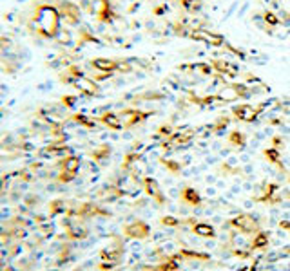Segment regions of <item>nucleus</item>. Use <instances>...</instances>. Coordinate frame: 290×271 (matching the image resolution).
<instances>
[{
  "label": "nucleus",
  "mask_w": 290,
  "mask_h": 271,
  "mask_svg": "<svg viewBox=\"0 0 290 271\" xmlns=\"http://www.w3.org/2000/svg\"><path fill=\"white\" fill-rule=\"evenodd\" d=\"M180 4L187 13H198L201 9V0H180Z\"/></svg>",
  "instance_id": "23"
},
{
  "label": "nucleus",
  "mask_w": 290,
  "mask_h": 271,
  "mask_svg": "<svg viewBox=\"0 0 290 271\" xmlns=\"http://www.w3.org/2000/svg\"><path fill=\"white\" fill-rule=\"evenodd\" d=\"M151 233V228L147 222L143 221H134L131 224L125 226V235L131 239H136V241H141V239L149 237Z\"/></svg>",
  "instance_id": "12"
},
{
  "label": "nucleus",
  "mask_w": 290,
  "mask_h": 271,
  "mask_svg": "<svg viewBox=\"0 0 290 271\" xmlns=\"http://www.w3.org/2000/svg\"><path fill=\"white\" fill-rule=\"evenodd\" d=\"M73 121H76L78 125H82V127H87V128H95L96 127L95 119L87 118V116H83V114H75V116H73Z\"/></svg>",
  "instance_id": "24"
},
{
  "label": "nucleus",
  "mask_w": 290,
  "mask_h": 271,
  "mask_svg": "<svg viewBox=\"0 0 290 271\" xmlns=\"http://www.w3.org/2000/svg\"><path fill=\"white\" fill-rule=\"evenodd\" d=\"M180 197H182V201L185 202L187 206H192V208H196V206L201 205V195L198 193V190L192 188V186H185V188L182 190V193H180Z\"/></svg>",
  "instance_id": "15"
},
{
  "label": "nucleus",
  "mask_w": 290,
  "mask_h": 271,
  "mask_svg": "<svg viewBox=\"0 0 290 271\" xmlns=\"http://www.w3.org/2000/svg\"><path fill=\"white\" fill-rule=\"evenodd\" d=\"M288 266H290V264H288ZM288 271H290V267H288Z\"/></svg>",
  "instance_id": "35"
},
{
  "label": "nucleus",
  "mask_w": 290,
  "mask_h": 271,
  "mask_svg": "<svg viewBox=\"0 0 290 271\" xmlns=\"http://www.w3.org/2000/svg\"><path fill=\"white\" fill-rule=\"evenodd\" d=\"M263 156H265V159L269 161L270 164H281V154H279V150L278 148H267V150H263Z\"/></svg>",
  "instance_id": "20"
},
{
  "label": "nucleus",
  "mask_w": 290,
  "mask_h": 271,
  "mask_svg": "<svg viewBox=\"0 0 290 271\" xmlns=\"http://www.w3.org/2000/svg\"><path fill=\"white\" fill-rule=\"evenodd\" d=\"M162 224L167 226V228H178L182 221L178 217H172V215H165V217H162Z\"/></svg>",
  "instance_id": "27"
},
{
  "label": "nucleus",
  "mask_w": 290,
  "mask_h": 271,
  "mask_svg": "<svg viewBox=\"0 0 290 271\" xmlns=\"http://www.w3.org/2000/svg\"><path fill=\"white\" fill-rule=\"evenodd\" d=\"M192 231H194V235H198V237H205V239H214L216 237L214 226L207 221L196 222V224L192 226Z\"/></svg>",
  "instance_id": "17"
},
{
  "label": "nucleus",
  "mask_w": 290,
  "mask_h": 271,
  "mask_svg": "<svg viewBox=\"0 0 290 271\" xmlns=\"http://www.w3.org/2000/svg\"><path fill=\"white\" fill-rule=\"evenodd\" d=\"M141 186H143L145 193H147L156 205H160V206L165 205V195H163V192H162V186H160V183H158L154 177H145Z\"/></svg>",
  "instance_id": "9"
},
{
  "label": "nucleus",
  "mask_w": 290,
  "mask_h": 271,
  "mask_svg": "<svg viewBox=\"0 0 290 271\" xmlns=\"http://www.w3.org/2000/svg\"><path fill=\"white\" fill-rule=\"evenodd\" d=\"M80 168V159L76 156H69L62 161V168H60V181L69 183L71 179H75L76 172Z\"/></svg>",
  "instance_id": "10"
},
{
  "label": "nucleus",
  "mask_w": 290,
  "mask_h": 271,
  "mask_svg": "<svg viewBox=\"0 0 290 271\" xmlns=\"http://www.w3.org/2000/svg\"><path fill=\"white\" fill-rule=\"evenodd\" d=\"M98 121L102 125H105L107 128H112V130H122V128H124V125H122L120 118H118L116 112H105V114L100 116Z\"/></svg>",
  "instance_id": "16"
},
{
  "label": "nucleus",
  "mask_w": 290,
  "mask_h": 271,
  "mask_svg": "<svg viewBox=\"0 0 290 271\" xmlns=\"http://www.w3.org/2000/svg\"><path fill=\"white\" fill-rule=\"evenodd\" d=\"M62 101L66 103L67 107H73V105L76 103V98H73V96H66V98H64Z\"/></svg>",
  "instance_id": "29"
},
{
  "label": "nucleus",
  "mask_w": 290,
  "mask_h": 271,
  "mask_svg": "<svg viewBox=\"0 0 290 271\" xmlns=\"http://www.w3.org/2000/svg\"><path fill=\"white\" fill-rule=\"evenodd\" d=\"M263 22H265L267 27H278V25L281 24V18H279L278 13L265 11V13H263Z\"/></svg>",
  "instance_id": "21"
},
{
  "label": "nucleus",
  "mask_w": 290,
  "mask_h": 271,
  "mask_svg": "<svg viewBox=\"0 0 290 271\" xmlns=\"http://www.w3.org/2000/svg\"><path fill=\"white\" fill-rule=\"evenodd\" d=\"M272 143L274 145H276V147H274V148H281L283 147V138H281V136H279V138H278V136H272Z\"/></svg>",
  "instance_id": "28"
},
{
  "label": "nucleus",
  "mask_w": 290,
  "mask_h": 271,
  "mask_svg": "<svg viewBox=\"0 0 290 271\" xmlns=\"http://www.w3.org/2000/svg\"><path fill=\"white\" fill-rule=\"evenodd\" d=\"M151 116H154L153 111H141V109H124L118 112V118H120L124 128L136 127V125L143 123L145 119H149Z\"/></svg>",
  "instance_id": "5"
},
{
  "label": "nucleus",
  "mask_w": 290,
  "mask_h": 271,
  "mask_svg": "<svg viewBox=\"0 0 290 271\" xmlns=\"http://www.w3.org/2000/svg\"><path fill=\"white\" fill-rule=\"evenodd\" d=\"M227 140H228V143H230V147L238 148V150H243V148L247 147V136H245L243 132H240V130L228 132Z\"/></svg>",
  "instance_id": "18"
},
{
  "label": "nucleus",
  "mask_w": 290,
  "mask_h": 271,
  "mask_svg": "<svg viewBox=\"0 0 290 271\" xmlns=\"http://www.w3.org/2000/svg\"><path fill=\"white\" fill-rule=\"evenodd\" d=\"M279 107H281V111H283V112H286V114H290V101H286V103H281V105H279Z\"/></svg>",
  "instance_id": "32"
},
{
  "label": "nucleus",
  "mask_w": 290,
  "mask_h": 271,
  "mask_svg": "<svg viewBox=\"0 0 290 271\" xmlns=\"http://www.w3.org/2000/svg\"><path fill=\"white\" fill-rule=\"evenodd\" d=\"M267 109V103H259V105H249V103H243V105H236L232 107V116L243 123H256L259 114Z\"/></svg>",
  "instance_id": "4"
},
{
  "label": "nucleus",
  "mask_w": 290,
  "mask_h": 271,
  "mask_svg": "<svg viewBox=\"0 0 290 271\" xmlns=\"http://www.w3.org/2000/svg\"><path fill=\"white\" fill-rule=\"evenodd\" d=\"M58 11H60V17H62V22H66L67 25H78L80 20H82V13H80V8L73 2H60L58 4Z\"/></svg>",
  "instance_id": "7"
},
{
  "label": "nucleus",
  "mask_w": 290,
  "mask_h": 271,
  "mask_svg": "<svg viewBox=\"0 0 290 271\" xmlns=\"http://www.w3.org/2000/svg\"><path fill=\"white\" fill-rule=\"evenodd\" d=\"M4 271H15V269H13V267H6Z\"/></svg>",
  "instance_id": "34"
},
{
  "label": "nucleus",
  "mask_w": 290,
  "mask_h": 271,
  "mask_svg": "<svg viewBox=\"0 0 290 271\" xmlns=\"http://www.w3.org/2000/svg\"><path fill=\"white\" fill-rule=\"evenodd\" d=\"M91 67L98 73H105V74H114L118 73V60H112V58H95L91 60Z\"/></svg>",
  "instance_id": "14"
},
{
  "label": "nucleus",
  "mask_w": 290,
  "mask_h": 271,
  "mask_svg": "<svg viewBox=\"0 0 290 271\" xmlns=\"http://www.w3.org/2000/svg\"><path fill=\"white\" fill-rule=\"evenodd\" d=\"M64 82L69 83L73 89H76L78 92H82L83 96H98L100 94V85L98 82H95L93 78L85 76L82 71L78 69L76 65L69 67L67 73L64 74Z\"/></svg>",
  "instance_id": "2"
},
{
  "label": "nucleus",
  "mask_w": 290,
  "mask_h": 271,
  "mask_svg": "<svg viewBox=\"0 0 290 271\" xmlns=\"http://www.w3.org/2000/svg\"><path fill=\"white\" fill-rule=\"evenodd\" d=\"M35 27L38 33L46 38H54L60 35V25H62V17L58 11V6L53 4H40L35 9Z\"/></svg>",
  "instance_id": "1"
},
{
  "label": "nucleus",
  "mask_w": 290,
  "mask_h": 271,
  "mask_svg": "<svg viewBox=\"0 0 290 271\" xmlns=\"http://www.w3.org/2000/svg\"><path fill=\"white\" fill-rule=\"evenodd\" d=\"M216 246H218V244L214 243V239H207V241H205V248H207V250H214Z\"/></svg>",
  "instance_id": "30"
},
{
  "label": "nucleus",
  "mask_w": 290,
  "mask_h": 271,
  "mask_svg": "<svg viewBox=\"0 0 290 271\" xmlns=\"http://www.w3.org/2000/svg\"><path fill=\"white\" fill-rule=\"evenodd\" d=\"M189 38H192V40L196 42H201V44H207L211 45V47H223V45L227 44L223 35L209 31V29L205 27H194L191 31V35H189Z\"/></svg>",
  "instance_id": "6"
},
{
  "label": "nucleus",
  "mask_w": 290,
  "mask_h": 271,
  "mask_svg": "<svg viewBox=\"0 0 290 271\" xmlns=\"http://www.w3.org/2000/svg\"><path fill=\"white\" fill-rule=\"evenodd\" d=\"M212 125H214V136H223L225 130H227V127L230 125V118H227V116L218 118Z\"/></svg>",
  "instance_id": "22"
},
{
  "label": "nucleus",
  "mask_w": 290,
  "mask_h": 271,
  "mask_svg": "<svg viewBox=\"0 0 290 271\" xmlns=\"http://www.w3.org/2000/svg\"><path fill=\"white\" fill-rule=\"evenodd\" d=\"M95 13H96V17H98V20L104 22V24H111V22H114L116 18H118V15H116V11L112 9L109 0H96Z\"/></svg>",
  "instance_id": "11"
},
{
  "label": "nucleus",
  "mask_w": 290,
  "mask_h": 271,
  "mask_svg": "<svg viewBox=\"0 0 290 271\" xmlns=\"http://www.w3.org/2000/svg\"><path fill=\"white\" fill-rule=\"evenodd\" d=\"M162 164L165 166L167 170H170V172H174V174H180V172H182V163H178V161L162 159Z\"/></svg>",
  "instance_id": "26"
},
{
  "label": "nucleus",
  "mask_w": 290,
  "mask_h": 271,
  "mask_svg": "<svg viewBox=\"0 0 290 271\" xmlns=\"http://www.w3.org/2000/svg\"><path fill=\"white\" fill-rule=\"evenodd\" d=\"M234 231H240L245 235H256L259 230V221L252 214H236V217L228 221Z\"/></svg>",
  "instance_id": "3"
},
{
  "label": "nucleus",
  "mask_w": 290,
  "mask_h": 271,
  "mask_svg": "<svg viewBox=\"0 0 290 271\" xmlns=\"http://www.w3.org/2000/svg\"><path fill=\"white\" fill-rule=\"evenodd\" d=\"M205 181H207L209 185H212V183L216 181V177H214V176H207V177H205Z\"/></svg>",
  "instance_id": "33"
},
{
  "label": "nucleus",
  "mask_w": 290,
  "mask_h": 271,
  "mask_svg": "<svg viewBox=\"0 0 290 271\" xmlns=\"http://www.w3.org/2000/svg\"><path fill=\"white\" fill-rule=\"evenodd\" d=\"M269 244V231H257L256 237L250 241V250H265Z\"/></svg>",
  "instance_id": "19"
},
{
  "label": "nucleus",
  "mask_w": 290,
  "mask_h": 271,
  "mask_svg": "<svg viewBox=\"0 0 290 271\" xmlns=\"http://www.w3.org/2000/svg\"><path fill=\"white\" fill-rule=\"evenodd\" d=\"M211 65L214 69V74L218 78L225 76V78H234L240 74V67L234 62H227V60H221V58H216V60H211Z\"/></svg>",
  "instance_id": "8"
},
{
  "label": "nucleus",
  "mask_w": 290,
  "mask_h": 271,
  "mask_svg": "<svg viewBox=\"0 0 290 271\" xmlns=\"http://www.w3.org/2000/svg\"><path fill=\"white\" fill-rule=\"evenodd\" d=\"M111 156V147L109 145H102L100 148H96V152H95V157L100 161V163H104L107 157Z\"/></svg>",
  "instance_id": "25"
},
{
  "label": "nucleus",
  "mask_w": 290,
  "mask_h": 271,
  "mask_svg": "<svg viewBox=\"0 0 290 271\" xmlns=\"http://www.w3.org/2000/svg\"><path fill=\"white\" fill-rule=\"evenodd\" d=\"M205 195H207V197H214V195H216V188H214V186H209V188L205 190Z\"/></svg>",
  "instance_id": "31"
},
{
  "label": "nucleus",
  "mask_w": 290,
  "mask_h": 271,
  "mask_svg": "<svg viewBox=\"0 0 290 271\" xmlns=\"http://www.w3.org/2000/svg\"><path fill=\"white\" fill-rule=\"evenodd\" d=\"M180 71H189V74L196 76V78H207V76H211V74L214 73L211 62H196V63H191V65L180 67Z\"/></svg>",
  "instance_id": "13"
}]
</instances>
